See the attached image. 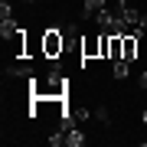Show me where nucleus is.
Returning a JSON list of instances; mask_svg holds the SVG:
<instances>
[{"instance_id":"nucleus-11","label":"nucleus","mask_w":147,"mask_h":147,"mask_svg":"<svg viewBox=\"0 0 147 147\" xmlns=\"http://www.w3.org/2000/svg\"><path fill=\"white\" fill-rule=\"evenodd\" d=\"M65 144H69V147H82V144H85V134H82L79 127L72 124V127L65 131Z\"/></svg>"},{"instance_id":"nucleus-13","label":"nucleus","mask_w":147,"mask_h":147,"mask_svg":"<svg viewBox=\"0 0 147 147\" xmlns=\"http://www.w3.org/2000/svg\"><path fill=\"white\" fill-rule=\"evenodd\" d=\"M10 16H13V7L7 0H0V20H10Z\"/></svg>"},{"instance_id":"nucleus-7","label":"nucleus","mask_w":147,"mask_h":147,"mask_svg":"<svg viewBox=\"0 0 147 147\" xmlns=\"http://www.w3.org/2000/svg\"><path fill=\"white\" fill-rule=\"evenodd\" d=\"M127 72H131V62H127V59H115V62H111V75H115L118 82H124Z\"/></svg>"},{"instance_id":"nucleus-6","label":"nucleus","mask_w":147,"mask_h":147,"mask_svg":"<svg viewBox=\"0 0 147 147\" xmlns=\"http://www.w3.org/2000/svg\"><path fill=\"white\" fill-rule=\"evenodd\" d=\"M95 23H98V30L101 33H111V23H115V10H101V13H95Z\"/></svg>"},{"instance_id":"nucleus-14","label":"nucleus","mask_w":147,"mask_h":147,"mask_svg":"<svg viewBox=\"0 0 147 147\" xmlns=\"http://www.w3.org/2000/svg\"><path fill=\"white\" fill-rule=\"evenodd\" d=\"M95 118H98L101 124H108V121H111V111L108 108H95Z\"/></svg>"},{"instance_id":"nucleus-2","label":"nucleus","mask_w":147,"mask_h":147,"mask_svg":"<svg viewBox=\"0 0 147 147\" xmlns=\"http://www.w3.org/2000/svg\"><path fill=\"white\" fill-rule=\"evenodd\" d=\"M65 33H59V26H49L46 33L39 36V53L46 56V59H59L62 56V49H65Z\"/></svg>"},{"instance_id":"nucleus-3","label":"nucleus","mask_w":147,"mask_h":147,"mask_svg":"<svg viewBox=\"0 0 147 147\" xmlns=\"http://www.w3.org/2000/svg\"><path fill=\"white\" fill-rule=\"evenodd\" d=\"M79 49H82L85 59H101V33H88V36H82Z\"/></svg>"},{"instance_id":"nucleus-18","label":"nucleus","mask_w":147,"mask_h":147,"mask_svg":"<svg viewBox=\"0 0 147 147\" xmlns=\"http://www.w3.org/2000/svg\"><path fill=\"white\" fill-rule=\"evenodd\" d=\"M23 3H33V0H23Z\"/></svg>"},{"instance_id":"nucleus-15","label":"nucleus","mask_w":147,"mask_h":147,"mask_svg":"<svg viewBox=\"0 0 147 147\" xmlns=\"http://www.w3.org/2000/svg\"><path fill=\"white\" fill-rule=\"evenodd\" d=\"M137 88H147V72H141V79H137Z\"/></svg>"},{"instance_id":"nucleus-8","label":"nucleus","mask_w":147,"mask_h":147,"mask_svg":"<svg viewBox=\"0 0 147 147\" xmlns=\"http://www.w3.org/2000/svg\"><path fill=\"white\" fill-rule=\"evenodd\" d=\"M16 33H23V30H20V23H16L13 16H10V20H0V36H3V39H13Z\"/></svg>"},{"instance_id":"nucleus-1","label":"nucleus","mask_w":147,"mask_h":147,"mask_svg":"<svg viewBox=\"0 0 147 147\" xmlns=\"http://www.w3.org/2000/svg\"><path fill=\"white\" fill-rule=\"evenodd\" d=\"M65 95H69V82L56 69L46 79H36V75L30 79V98H65Z\"/></svg>"},{"instance_id":"nucleus-10","label":"nucleus","mask_w":147,"mask_h":147,"mask_svg":"<svg viewBox=\"0 0 147 147\" xmlns=\"http://www.w3.org/2000/svg\"><path fill=\"white\" fill-rule=\"evenodd\" d=\"M33 75L36 72H33L30 65H10L7 69V79H33Z\"/></svg>"},{"instance_id":"nucleus-16","label":"nucleus","mask_w":147,"mask_h":147,"mask_svg":"<svg viewBox=\"0 0 147 147\" xmlns=\"http://www.w3.org/2000/svg\"><path fill=\"white\" fill-rule=\"evenodd\" d=\"M141 30L147 33V13H141Z\"/></svg>"},{"instance_id":"nucleus-5","label":"nucleus","mask_w":147,"mask_h":147,"mask_svg":"<svg viewBox=\"0 0 147 147\" xmlns=\"http://www.w3.org/2000/svg\"><path fill=\"white\" fill-rule=\"evenodd\" d=\"M137 39L134 33H127V36H121V59H127V62H134L137 59Z\"/></svg>"},{"instance_id":"nucleus-12","label":"nucleus","mask_w":147,"mask_h":147,"mask_svg":"<svg viewBox=\"0 0 147 147\" xmlns=\"http://www.w3.org/2000/svg\"><path fill=\"white\" fill-rule=\"evenodd\" d=\"M111 62H115V59H121V36H115V33H111Z\"/></svg>"},{"instance_id":"nucleus-17","label":"nucleus","mask_w":147,"mask_h":147,"mask_svg":"<svg viewBox=\"0 0 147 147\" xmlns=\"http://www.w3.org/2000/svg\"><path fill=\"white\" fill-rule=\"evenodd\" d=\"M141 121H144V124H147V108H144V115H141Z\"/></svg>"},{"instance_id":"nucleus-9","label":"nucleus","mask_w":147,"mask_h":147,"mask_svg":"<svg viewBox=\"0 0 147 147\" xmlns=\"http://www.w3.org/2000/svg\"><path fill=\"white\" fill-rule=\"evenodd\" d=\"M101 10H105V0H85L82 16H85V20H95V13H101Z\"/></svg>"},{"instance_id":"nucleus-4","label":"nucleus","mask_w":147,"mask_h":147,"mask_svg":"<svg viewBox=\"0 0 147 147\" xmlns=\"http://www.w3.org/2000/svg\"><path fill=\"white\" fill-rule=\"evenodd\" d=\"M115 10H118L121 16H124V23H127L131 30H134V26H141V13H137L134 7L127 3V0H118V3H115Z\"/></svg>"}]
</instances>
